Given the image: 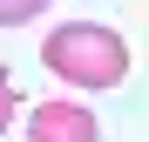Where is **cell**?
Returning <instances> with one entry per match:
<instances>
[{
	"label": "cell",
	"mask_w": 149,
	"mask_h": 142,
	"mask_svg": "<svg viewBox=\"0 0 149 142\" xmlns=\"http://www.w3.org/2000/svg\"><path fill=\"white\" fill-rule=\"evenodd\" d=\"M41 61L74 88H115L129 75V41L115 27H102V20H61L41 41Z\"/></svg>",
	"instance_id": "obj_1"
},
{
	"label": "cell",
	"mask_w": 149,
	"mask_h": 142,
	"mask_svg": "<svg viewBox=\"0 0 149 142\" xmlns=\"http://www.w3.org/2000/svg\"><path fill=\"white\" fill-rule=\"evenodd\" d=\"M102 122L81 108V102H41L27 115V142H95Z\"/></svg>",
	"instance_id": "obj_2"
},
{
	"label": "cell",
	"mask_w": 149,
	"mask_h": 142,
	"mask_svg": "<svg viewBox=\"0 0 149 142\" xmlns=\"http://www.w3.org/2000/svg\"><path fill=\"white\" fill-rule=\"evenodd\" d=\"M34 14H47V0H0V27H27Z\"/></svg>",
	"instance_id": "obj_3"
},
{
	"label": "cell",
	"mask_w": 149,
	"mask_h": 142,
	"mask_svg": "<svg viewBox=\"0 0 149 142\" xmlns=\"http://www.w3.org/2000/svg\"><path fill=\"white\" fill-rule=\"evenodd\" d=\"M14 108H20V95H14L7 75H0V129H14Z\"/></svg>",
	"instance_id": "obj_4"
}]
</instances>
